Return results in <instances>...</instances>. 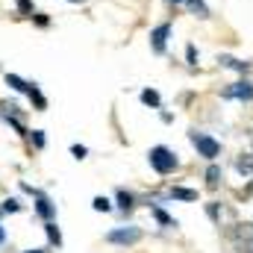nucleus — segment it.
<instances>
[{
  "label": "nucleus",
  "instance_id": "f257e3e1",
  "mask_svg": "<svg viewBox=\"0 0 253 253\" xmlns=\"http://www.w3.org/2000/svg\"><path fill=\"white\" fill-rule=\"evenodd\" d=\"M147 162H150V168L156 171V174H171L180 162H177V153L174 150H168V147H153L150 153H147Z\"/></svg>",
  "mask_w": 253,
  "mask_h": 253
},
{
  "label": "nucleus",
  "instance_id": "f03ea898",
  "mask_svg": "<svg viewBox=\"0 0 253 253\" xmlns=\"http://www.w3.org/2000/svg\"><path fill=\"white\" fill-rule=\"evenodd\" d=\"M189 138H191V144L197 147V153H200L203 159H209V162L221 153V144H218L212 135H206V132H197V129H194V132H189Z\"/></svg>",
  "mask_w": 253,
  "mask_h": 253
},
{
  "label": "nucleus",
  "instance_id": "7ed1b4c3",
  "mask_svg": "<svg viewBox=\"0 0 253 253\" xmlns=\"http://www.w3.org/2000/svg\"><path fill=\"white\" fill-rule=\"evenodd\" d=\"M168 36H171V24H159V27L150 30V47H153V53H165Z\"/></svg>",
  "mask_w": 253,
  "mask_h": 253
},
{
  "label": "nucleus",
  "instance_id": "20e7f679",
  "mask_svg": "<svg viewBox=\"0 0 253 253\" xmlns=\"http://www.w3.org/2000/svg\"><path fill=\"white\" fill-rule=\"evenodd\" d=\"M106 239H109L112 245H135V242L141 239V230H138V227H121V230H112Z\"/></svg>",
  "mask_w": 253,
  "mask_h": 253
},
{
  "label": "nucleus",
  "instance_id": "39448f33",
  "mask_svg": "<svg viewBox=\"0 0 253 253\" xmlns=\"http://www.w3.org/2000/svg\"><path fill=\"white\" fill-rule=\"evenodd\" d=\"M224 97H239V100H253V83H248V80L236 83L233 88H227V91H224Z\"/></svg>",
  "mask_w": 253,
  "mask_h": 253
},
{
  "label": "nucleus",
  "instance_id": "423d86ee",
  "mask_svg": "<svg viewBox=\"0 0 253 253\" xmlns=\"http://www.w3.org/2000/svg\"><path fill=\"white\" fill-rule=\"evenodd\" d=\"M6 85H12L15 91H24V94H30L36 83H27V80H21L18 74H6Z\"/></svg>",
  "mask_w": 253,
  "mask_h": 253
},
{
  "label": "nucleus",
  "instance_id": "0eeeda50",
  "mask_svg": "<svg viewBox=\"0 0 253 253\" xmlns=\"http://www.w3.org/2000/svg\"><path fill=\"white\" fill-rule=\"evenodd\" d=\"M141 103H144V106H153V109H162V97H159L156 88H144V91H141Z\"/></svg>",
  "mask_w": 253,
  "mask_h": 253
},
{
  "label": "nucleus",
  "instance_id": "6e6552de",
  "mask_svg": "<svg viewBox=\"0 0 253 253\" xmlns=\"http://www.w3.org/2000/svg\"><path fill=\"white\" fill-rule=\"evenodd\" d=\"M36 197H39V203H36V212H39L44 221H50V218H53V203H50L44 194H36Z\"/></svg>",
  "mask_w": 253,
  "mask_h": 253
},
{
  "label": "nucleus",
  "instance_id": "1a4fd4ad",
  "mask_svg": "<svg viewBox=\"0 0 253 253\" xmlns=\"http://www.w3.org/2000/svg\"><path fill=\"white\" fill-rule=\"evenodd\" d=\"M218 62L224 65V68H233V71H242V74H245V71L251 68V65H248V62H242V59H233V56H221Z\"/></svg>",
  "mask_w": 253,
  "mask_h": 253
},
{
  "label": "nucleus",
  "instance_id": "9d476101",
  "mask_svg": "<svg viewBox=\"0 0 253 253\" xmlns=\"http://www.w3.org/2000/svg\"><path fill=\"white\" fill-rule=\"evenodd\" d=\"M30 100L36 103V109H39V112H44V109H47V97L39 91V85H33V91H30Z\"/></svg>",
  "mask_w": 253,
  "mask_h": 253
},
{
  "label": "nucleus",
  "instance_id": "9b49d317",
  "mask_svg": "<svg viewBox=\"0 0 253 253\" xmlns=\"http://www.w3.org/2000/svg\"><path fill=\"white\" fill-rule=\"evenodd\" d=\"M186 3H189V9L197 18H209V6H206L203 0H186Z\"/></svg>",
  "mask_w": 253,
  "mask_h": 253
},
{
  "label": "nucleus",
  "instance_id": "f8f14e48",
  "mask_svg": "<svg viewBox=\"0 0 253 253\" xmlns=\"http://www.w3.org/2000/svg\"><path fill=\"white\" fill-rule=\"evenodd\" d=\"M171 197H177V200H197V191H191V189H171Z\"/></svg>",
  "mask_w": 253,
  "mask_h": 253
},
{
  "label": "nucleus",
  "instance_id": "ddd939ff",
  "mask_svg": "<svg viewBox=\"0 0 253 253\" xmlns=\"http://www.w3.org/2000/svg\"><path fill=\"white\" fill-rule=\"evenodd\" d=\"M44 233H47V239H50L53 245H59V242H62V236H59V230H56V224H53V221H47V224H44Z\"/></svg>",
  "mask_w": 253,
  "mask_h": 253
},
{
  "label": "nucleus",
  "instance_id": "4468645a",
  "mask_svg": "<svg viewBox=\"0 0 253 253\" xmlns=\"http://www.w3.org/2000/svg\"><path fill=\"white\" fill-rule=\"evenodd\" d=\"M15 6H18V12H21V15H27V18H33V15H36V6H33V0H18Z\"/></svg>",
  "mask_w": 253,
  "mask_h": 253
},
{
  "label": "nucleus",
  "instance_id": "2eb2a0df",
  "mask_svg": "<svg viewBox=\"0 0 253 253\" xmlns=\"http://www.w3.org/2000/svg\"><path fill=\"white\" fill-rule=\"evenodd\" d=\"M118 206L126 209V212L132 209V194H129V191H118Z\"/></svg>",
  "mask_w": 253,
  "mask_h": 253
},
{
  "label": "nucleus",
  "instance_id": "dca6fc26",
  "mask_svg": "<svg viewBox=\"0 0 253 253\" xmlns=\"http://www.w3.org/2000/svg\"><path fill=\"white\" fill-rule=\"evenodd\" d=\"M218 177H221V171H218L215 165H209V171H206V183H209V186H218Z\"/></svg>",
  "mask_w": 253,
  "mask_h": 253
},
{
  "label": "nucleus",
  "instance_id": "f3484780",
  "mask_svg": "<svg viewBox=\"0 0 253 253\" xmlns=\"http://www.w3.org/2000/svg\"><path fill=\"white\" fill-rule=\"evenodd\" d=\"M91 206H94L97 212H109V209H112V203H109L106 197H94V203H91Z\"/></svg>",
  "mask_w": 253,
  "mask_h": 253
},
{
  "label": "nucleus",
  "instance_id": "a211bd4d",
  "mask_svg": "<svg viewBox=\"0 0 253 253\" xmlns=\"http://www.w3.org/2000/svg\"><path fill=\"white\" fill-rule=\"evenodd\" d=\"M71 156H74V159H85V156H88V150H85L83 144H74V147H71Z\"/></svg>",
  "mask_w": 253,
  "mask_h": 253
},
{
  "label": "nucleus",
  "instance_id": "6ab92c4d",
  "mask_svg": "<svg viewBox=\"0 0 253 253\" xmlns=\"http://www.w3.org/2000/svg\"><path fill=\"white\" fill-rule=\"evenodd\" d=\"M3 212H21V203H18L15 197H9V200L3 203Z\"/></svg>",
  "mask_w": 253,
  "mask_h": 253
},
{
  "label": "nucleus",
  "instance_id": "aec40b11",
  "mask_svg": "<svg viewBox=\"0 0 253 253\" xmlns=\"http://www.w3.org/2000/svg\"><path fill=\"white\" fill-rule=\"evenodd\" d=\"M186 62L197 65V47H194V44H189V47H186Z\"/></svg>",
  "mask_w": 253,
  "mask_h": 253
},
{
  "label": "nucleus",
  "instance_id": "412c9836",
  "mask_svg": "<svg viewBox=\"0 0 253 253\" xmlns=\"http://www.w3.org/2000/svg\"><path fill=\"white\" fill-rule=\"evenodd\" d=\"M33 21H36L39 27H47V24H50V15H44V12H36V15H33Z\"/></svg>",
  "mask_w": 253,
  "mask_h": 253
},
{
  "label": "nucleus",
  "instance_id": "4be33fe9",
  "mask_svg": "<svg viewBox=\"0 0 253 253\" xmlns=\"http://www.w3.org/2000/svg\"><path fill=\"white\" fill-rule=\"evenodd\" d=\"M156 221H159V224H165V227H171V224L177 227V221H171V218H168V215H165L162 209H156Z\"/></svg>",
  "mask_w": 253,
  "mask_h": 253
},
{
  "label": "nucleus",
  "instance_id": "5701e85b",
  "mask_svg": "<svg viewBox=\"0 0 253 253\" xmlns=\"http://www.w3.org/2000/svg\"><path fill=\"white\" fill-rule=\"evenodd\" d=\"M33 144L36 147H44V132L42 129H33Z\"/></svg>",
  "mask_w": 253,
  "mask_h": 253
},
{
  "label": "nucleus",
  "instance_id": "b1692460",
  "mask_svg": "<svg viewBox=\"0 0 253 253\" xmlns=\"http://www.w3.org/2000/svg\"><path fill=\"white\" fill-rule=\"evenodd\" d=\"M3 242H6V230L0 227V245H3Z\"/></svg>",
  "mask_w": 253,
  "mask_h": 253
},
{
  "label": "nucleus",
  "instance_id": "393cba45",
  "mask_svg": "<svg viewBox=\"0 0 253 253\" xmlns=\"http://www.w3.org/2000/svg\"><path fill=\"white\" fill-rule=\"evenodd\" d=\"M68 3H85V0H68Z\"/></svg>",
  "mask_w": 253,
  "mask_h": 253
},
{
  "label": "nucleus",
  "instance_id": "a878e982",
  "mask_svg": "<svg viewBox=\"0 0 253 253\" xmlns=\"http://www.w3.org/2000/svg\"><path fill=\"white\" fill-rule=\"evenodd\" d=\"M168 3H186V0H168Z\"/></svg>",
  "mask_w": 253,
  "mask_h": 253
},
{
  "label": "nucleus",
  "instance_id": "bb28decb",
  "mask_svg": "<svg viewBox=\"0 0 253 253\" xmlns=\"http://www.w3.org/2000/svg\"><path fill=\"white\" fill-rule=\"evenodd\" d=\"M27 253H42V251H27Z\"/></svg>",
  "mask_w": 253,
  "mask_h": 253
},
{
  "label": "nucleus",
  "instance_id": "cd10ccee",
  "mask_svg": "<svg viewBox=\"0 0 253 253\" xmlns=\"http://www.w3.org/2000/svg\"><path fill=\"white\" fill-rule=\"evenodd\" d=\"M0 212H3V209H0Z\"/></svg>",
  "mask_w": 253,
  "mask_h": 253
}]
</instances>
